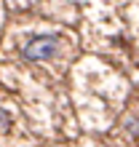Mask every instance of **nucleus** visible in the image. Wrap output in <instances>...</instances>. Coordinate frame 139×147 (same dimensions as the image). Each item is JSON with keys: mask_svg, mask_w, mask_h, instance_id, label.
I'll return each mask as SVG.
<instances>
[{"mask_svg": "<svg viewBox=\"0 0 139 147\" xmlns=\"http://www.w3.org/2000/svg\"><path fill=\"white\" fill-rule=\"evenodd\" d=\"M22 54L27 62H48V59H54L59 54V38L56 35H35L27 40Z\"/></svg>", "mask_w": 139, "mask_h": 147, "instance_id": "obj_1", "label": "nucleus"}, {"mask_svg": "<svg viewBox=\"0 0 139 147\" xmlns=\"http://www.w3.org/2000/svg\"><path fill=\"white\" fill-rule=\"evenodd\" d=\"M8 126H11V115H8V112L0 107V131H5Z\"/></svg>", "mask_w": 139, "mask_h": 147, "instance_id": "obj_2", "label": "nucleus"}, {"mask_svg": "<svg viewBox=\"0 0 139 147\" xmlns=\"http://www.w3.org/2000/svg\"><path fill=\"white\" fill-rule=\"evenodd\" d=\"M126 123H128V131H131V134L136 136V134H139V120H136V118H128Z\"/></svg>", "mask_w": 139, "mask_h": 147, "instance_id": "obj_3", "label": "nucleus"}]
</instances>
